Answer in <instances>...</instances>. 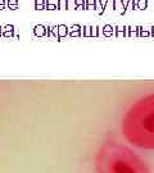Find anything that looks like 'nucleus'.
I'll return each instance as SVG.
<instances>
[{
	"mask_svg": "<svg viewBox=\"0 0 154 173\" xmlns=\"http://www.w3.org/2000/svg\"><path fill=\"white\" fill-rule=\"evenodd\" d=\"M125 142L136 150H154V92L136 100L121 119Z\"/></svg>",
	"mask_w": 154,
	"mask_h": 173,
	"instance_id": "obj_1",
	"label": "nucleus"
},
{
	"mask_svg": "<svg viewBox=\"0 0 154 173\" xmlns=\"http://www.w3.org/2000/svg\"><path fill=\"white\" fill-rule=\"evenodd\" d=\"M95 173H154L136 149L114 139L98 148L94 158Z\"/></svg>",
	"mask_w": 154,
	"mask_h": 173,
	"instance_id": "obj_2",
	"label": "nucleus"
},
{
	"mask_svg": "<svg viewBox=\"0 0 154 173\" xmlns=\"http://www.w3.org/2000/svg\"><path fill=\"white\" fill-rule=\"evenodd\" d=\"M125 5L126 4L122 1V0H113V9H117V10H121V9H123L122 13L125 12Z\"/></svg>",
	"mask_w": 154,
	"mask_h": 173,
	"instance_id": "obj_3",
	"label": "nucleus"
},
{
	"mask_svg": "<svg viewBox=\"0 0 154 173\" xmlns=\"http://www.w3.org/2000/svg\"><path fill=\"white\" fill-rule=\"evenodd\" d=\"M45 0H35V9L36 10H41V9H45Z\"/></svg>",
	"mask_w": 154,
	"mask_h": 173,
	"instance_id": "obj_4",
	"label": "nucleus"
},
{
	"mask_svg": "<svg viewBox=\"0 0 154 173\" xmlns=\"http://www.w3.org/2000/svg\"><path fill=\"white\" fill-rule=\"evenodd\" d=\"M147 7H148V0H138L136 1L138 9H147Z\"/></svg>",
	"mask_w": 154,
	"mask_h": 173,
	"instance_id": "obj_5",
	"label": "nucleus"
},
{
	"mask_svg": "<svg viewBox=\"0 0 154 173\" xmlns=\"http://www.w3.org/2000/svg\"><path fill=\"white\" fill-rule=\"evenodd\" d=\"M7 5L9 9H17L18 8V0H8Z\"/></svg>",
	"mask_w": 154,
	"mask_h": 173,
	"instance_id": "obj_6",
	"label": "nucleus"
},
{
	"mask_svg": "<svg viewBox=\"0 0 154 173\" xmlns=\"http://www.w3.org/2000/svg\"><path fill=\"white\" fill-rule=\"evenodd\" d=\"M35 34L36 35H44L45 34V27L44 26H36L35 27Z\"/></svg>",
	"mask_w": 154,
	"mask_h": 173,
	"instance_id": "obj_7",
	"label": "nucleus"
},
{
	"mask_svg": "<svg viewBox=\"0 0 154 173\" xmlns=\"http://www.w3.org/2000/svg\"><path fill=\"white\" fill-rule=\"evenodd\" d=\"M134 7H135V1H134V0H129L127 4L125 5V12H126V10H131V9H134ZM125 12H123V13H125Z\"/></svg>",
	"mask_w": 154,
	"mask_h": 173,
	"instance_id": "obj_8",
	"label": "nucleus"
},
{
	"mask_svg": "<svg viewBox=\"0 0 154 173\" xmlns=\"http://www.w3.org/2000/svg\"><path fill=\"white\" fill-rule=\"evenodd\" d=\"M45 9H50V10H52V9H58V8H57L55 4H50V3H49V0H48L46 5H45Z\"/></svg>",
	"mask_w": 154,
	"mask_h": 173,
	"instance_id": "obj_9",
	"label": "nucleus"
},
{
	"mask_svg": "<svg viewBox=\"0 0 154 173\" xmlns=\"http://www.w3.org/2000/svg\"><path fill=\"white\" fill-rule=\"evenodd\" d=\"M59 32H61V35H64L66 34V30H67V27L66 26H59Z\"/></svg>",
	"mask_w": 154,
	"mask_h": 173,
	"instance_id": "obj_10",
	"label": "nucleus"
},
{
	"mask_svg": "<svg viewBox=\"0 0 154 173\" xmlns=\"http://www.w3.org/2000/svg\"><path fill=\"white\" fill-rule=\"evenodd\" d=\"M5 8V0H0V9Z\"/></svg>",
	"mask_w": 154,
	"mask_h": 173,
	"instance_id": "obj_11",
	"label": "nucleus"
}]
</instances>
